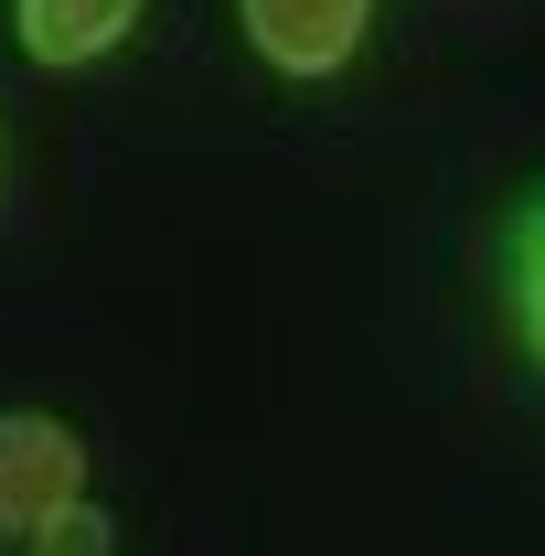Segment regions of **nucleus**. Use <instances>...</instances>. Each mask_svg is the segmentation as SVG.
<instances>
[{"mask_svg":"<svg viewBox=\"0 0 545 556\" xmlns=\"http://www.w3.org/2000/svg\"><path fill=\"white\" fill-rule=\"evenodd\" d=\"M236 33L278 86H332L375 33V0H236Z\"/></svg>","mask_w":545,"mask_h":556,"instance_id":"f257e3e1","label":"nucleus"},{"mask_svg":"<svg viewBox=\"0 0 545 556\" xmlns=\"http://www.w3.org/2000/svg\"><path fill=\"white\" fill-rule=\"evenodd\" d=\"M86 492V428L54 407H0V546Z\"/></svg>","mask_w":545,"mask_h":556,"instance_id":"f03ea898","label":"nucleus"},{"mask_svg":"<svg viewBox=\"0 0 545 556\" xmlns=\"http://www.w3.org/2000/svg\"><path fill=\"white\" fill-rule=\"evenodd\" d=\"M139 22H150V0H11V43H22L43 75L107 65Z\"/></svg>","mask_w":545,"mask_h":556,"instance_id":"7ed1b4c3","label":"nucleus"},{"mask_svg":"<svg viewBox=\"0 0 545 556\" xmlns=\"http://www.w3.org/2000/svg\"><path fill=\"white\" fill-rule=\"evenodd\" d=\"M492 300H503L514 353L535 364V386H545V182H524L503 204V225H492Z\"/></svg>","mask_w":545,"mask_h":556,"instance_id":"20e7f679","label":"nucleus"},{"mask_svg":"<svg viewBox=\"0 0 545 556\" xmlns=\"http://www.w3.org/2000/svg\"><path fill=\"white\" fill-rule=\"evenodd\" d=\"M33 556H118V525H107V503L97 492H75V503H54L33 535H22Z\"/></svg>","mask_w":545,"mask_h":556,"instance_id":"39448f33","label":"nucleus"}]
</instances>
